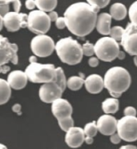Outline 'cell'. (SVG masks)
Listing matches in <instances>:
<instances>
[{
  "mask_svg": "<svg viewBox=\"0 0 137 149\" xmlns=\"http://www.w3.org/2000/svg\"><path fill=\"white\" fill-rule=\"evenodd\" d=\"M99 10L84 2L72 4L64 12L66 27L78 37L87 36L95 29Z\"/></svg>",
  "mask_w": 137,
  "mask_h": 149,
  "instance_id": "6da1fadb",
  "label": "cell"
},
{
  "mask_svg": "<svg viewBox=\"0 0 137 149\" xmlns=\"http://www.w3.org/2000/svg\"><path fill=\"white\" fill-rule=\"evenodd\" d=\"M104 88L113 98L118 99L127 91L131 84V77L127 69L122 67H113L105 73Z\"/></svg>",
  "mask_w": 137,
  "mask_h": 149,
  "instance_id": "7a4b0ae2",
  "label": "cell"
},
{
  "mask_svg": "<svg viewBox=\"0 0 137 149\" xmlns=\"http://www.w3.org/2000/svg\"><path fill=\"white\" fill-rule=\"evenodd\" d=\"M55 51L59 59L68 65L78 64L83 56L82 46L72 37L59 39L56 43Z\"/></svg>",
  "mask_w": 137,
  "mask_h": 149,
  "instance_id": "3957f363",
  "label": "cell"
},
{
  "mask_svg": "<svg viewBox=\"0 0 137 149\" xmlns=\"http://www.w3.org/2000/svg\"><path fill=\"white\" fill-rule=\"evenodd\" d=\"M67 88V79L61 68H56V77L51 82L43 84L39 90L40 100L46 104H51L62 98L63 93Z\"/></svg>",
  "mask_w": 137,
  "mask_h": 149,
  "instance_id": "277c9868",
  "label": "cell"
},
{
  "mask_svg": "<svg viewBox=\"0 0 137 149\" xmlns=\"http://www.w3.org/2000/svg\"><path fill=\"white\" fill-rule=\"evenodd\" d=\"M28 80L35 84H47L53 81L56 77L55 65L41 64L39 63H30L25 70Z\"/></svg>",
  "mask_w": 137,
  "mask_h": 149,
  "instance_id": "5b68a950",
  "label": "cell"
},
{
  "mask_svg": "<svg viewBox=\"0 0 137 149\" xmlns=\"http://www.w3.org/2000/svg\"><path fill=\"white\" fill-rule=\"evenodd\" d=\"M95 55L104 62H111L117 58L120 52L119 42L111 37L104 36L98 39L94 45Z\"/></svg>",
  "mask_w": 137,
  "mask_h": 149,
  "instance_id": "8992f818",
  "label": "cell"
},
{
  "mask_svg": "<svg viewBox=\"0 0 137 149\" xmlns=\"http://www.w3.org/2000/svg\"><path fill=\"white\" fill-rule=\"evenodd\" d=\"M51 20L48 15L39 10H33L27 15V28L36 35H45L50 30Z\"/></svg>",
  "mask_w": 137,
  "mask_h": 149,
  "instance_id": "52a82bcc",
  "label": "cell"
},
{
  "mask_svg": "<svg viewBox=\"0 0 137 149\" xmlns=\"http://www.w3.org/2000/svg\"><path fill=\"white\" fill-rule=\"evenodd\" d=\"M56 43L51 37L47 35H37L31 41V50L37 57L45 58L55 51Z\"/></svg>",
  "mask_w": 137,
  "mask_h": 149,
  "instance_id": "ba28073f",
  "label": "cell"
},
{
  "mask_svg": "<svg viewBox=\"0 0 137 149\" xmlns=\"http://www.w3.org/2000/svg\"><path fill=\"white\" fill-rule=\"evenodd\" d=\"M116 132L124 141L134 142L137 140V117L124 116L117 120Z\"/></svg>",
  "mask_w": 137,
  "mask_h": 149,
  "instance_id": "9c48e42d",
  "label": "cell"
},
{
  "mask_svg": "<svg viewBox=\"0 0 137 149\" xmlns=\"http://www.w3.org/2000/svg\"><path fill=\"white\" fill-rule=\"evenodd\" d=\"M19 47L15 43L9 42L7 38L0 35V66L7 65L8 63L18 64Z\"/></svg>",
  "mask_w": 137,
  "mask_h": 149,
  "instance_id": "30bf717a",
  "label": "cell"
},
{
  "mask_svg": "<svg viewBox=\"0 0 137 149\" xmlns=\"http://www.w3.org/2000/svg\"><path fill=\"white\" fill-rule=\"evenodd\" d=\"M120 42L127 53L137 56V25L131 23L127 24Z\"/></svg>",
  "mask_w": 137,
  "mask_h": 149,
  "instance_id": "8fae6325",
  "label": "cell"
},
{
  "mask_svg": "<svg viewBox=\"0 0 137 149\" xmlns=\"http://www.w3.org/2000/svg\"><path fill=\"white\" fill-rule=\"evenodd\" d=\"M3 26L10 32H15L21 28L27 27V15L9 11L3 16Z\"/></svg>",
  "mask_w": 137,
  "mask_h": 149,
  "instance_id": "7c38bea8",
  "label": "cell"
},
{
  "mask_svg": "<svg viewBox=\"0 0 137 149\" xmlns=\"http://www.w3.org/2000/svg\"><path fill=\"white\" fill-rule=\"evenodd\" d=\"M51 111L58 122H60L72 117L73 108L67 100L60 98L51 103Z\"/></svg>",
  "mask_w": 137,
  "mask_h": 149,
  "instance_id": "4fadbf2b",
  "label": "cell"
},
{
  "mask_svg": "<svg viewBox=\"0 0 137 149\" xmlns=\"http://www.w3.org/2000/svg\"><path fill=\"white\" fill-rule=\"evenodd\" d=\"M98 132L104 136H111L116 132L117 120L111 115L105 114L99 117L96 122Z\"/></svg>",
  "mask_w": 137,
  "mask_h": 149,
  "instance_id": "5bb4252c",
  "label": "cell"
},
{
  "mask_svg": "<svg viewBox=\"0 0 137 149\" xmlns=\"http://www.w3.org/2000/svg\"><path fill=\"white\" fill-rule=\"evenodd\" d=\"M85 134L83 129L79 127H72L66 132L65 142L72 148H78L83 143Z\"/></svg>",
  "mask_w": 137,
  "mask_h": 149,
  "instance_id": "9a60e30c",
  "label": "cell"
},
{
  "mask_svg": "<svg viewBox=\"0 0 137 149\" xmlns=\"http://www.w3.org/2000/svg\"><path fill=\"white\" fill-rule=\"evenodd\" d=\"M7 81L10 88H13L15 90H21L26 86L28 78L25 71L15 70L8 74Z\"/></svg>",
  "mask_w": 137,
  "mask_h": 149,
  "instance_id": "2e32d148",
  "label": "cell"
},
{
  "mask_svg": "<svg viewBox=\"0 0 137 149\" xmlns=\"http://www.w3.org/2000/svg\"><path fill=\"white\" fill-rule=\"evenodd\" d=\"M86 90L91 94H99L104 88V79L99 74H90L84 79Z\"/></svg>",
  "mask_w": 137,
  "mask_h": 149,
  "instance_id": "e0dca14e",
  "label": "cell"
},
{
  "mask_svg": "<svg viewBox=\"0 0 137 149\" xmlns=\"http://www.w3.org/2000/svg\"><path fill=\"white\" fill-rule=\"evenodd\" d=\"M111 16L110 14L101 13L97 17L95 28L97 31L103 36H109L111 28Z\"/></svg>",
  "mask_w": 137,
  "mask_h": 149,
  "instance_id": "ac0fdd59",
  "label": "cell"
},
{
  "mask_svg": "<svg viewBox=\"0 0 137 149\" xmlns=\"http://www.w3.org/2000/svg\"><path fill=\"white\" fill-rule=\"evenodd\" d=\"M127 8L121 3H115L111 5L110 8V15L111 16V19L120 21L125 19L127 16Z\"/></svg>",
  "mask_w": 137,
  "mask_h": 149,
  "instance_id": "d6986e66",
  "label": "cell"
},
{
  "mask_svg": "<svg viewBox=\"0 0 137 149\" xmlns=\"http://www.w3.org/2000/svg\"><path fill=\"white\" fill-rule=\"evenodd\" d=\"M10 3L13 5L14 11L19 12L22 5L20 0H0V15L3 17L10 11Z\"/></svg>",
  "mask_w": 137,
  "mask_h": 149,
  "instance_id": "ffe728a7",
  "label": "cell"
},
{
  "mask_svg": "<svg viewBox=\"0 0 137 149\" xmlns=\"http://www.w3.org/2000/svg\"><path fill=\"white\" fill-rule=\"evenodd\" d=\"M120 103L116 98H108L102 103V109L105 114H115L119 110Z\"/></svg>",
  "mask_w": 137,
  "mask_h": 149,
  "instance_id": "44dd1931",
  "label": "cell"
},
{
  "mask_svg": "<svg viewBox=\"0 0 137 149\" xmlns=\"http://www.w3.org/2000/svg\"><path fill=\"white\" fill-rule=\"evenodd\" d=\"M11 95V88L7 80L0 78V105H3L9 101Z\"/></svg>",
  "mask_w": 137,
  "mask_h": 149,
  "instance_id": "7402d4cb",
  "label": "cell"
},
{
  "mask_svg": "<svg viewBox=\"0 0 137 149\" xmlns=\"http://www.w3.org/2000/svg\"><path fill=\"white\" fill-rule=\"evenodd\" d=\"M36 7L44 12H51L56 9L58 0H35Z\"/></svg>",
  "mask_w": 137,
  "mask_h": 149,
  "instance_id": "603a6c76",
  "label": "cell"
},
{
  "mask_svg": "<svg viewBox=\"0 0 137 149\" xmlns=\"http://www.w3.org/2000/svg\"><path fill=\"white\" fill-rule=\"evenodd\" d=\"M84 84V79L81 76H72L67 79V87L72 91H78Z\"/></svg>",
  "mask_w": 137,
  "mask_h": 149,
  "instance_id": "cb8c5ba5",
  "label": "cell"
},
{
  "mask_svg": "<svg viewBox=\"0 0 137 149\" xmlns=\"http://www.w3.org/2000/svg\"><path fill=\"white\" fill-rule=\"evenodd\" d=\"M85 136H89V137H94L96 136L98 132V128L96 126V122H91V123H87L83 128Z\"/></svg>",
  "mask_w": 137,
  "mask_h": 149,
  "instance_id": "d4e9b609",
  "label": "cell"
},
{
  "mask_svg": "<svg viewBox=\"0 0 137 149\" xmlns=\"http://www.w3.org/2000/svg\"><path fill=\"white\" fill-rule=\"evenodd\" d=\"M124 28H123L122 26H115L112 28H111L109 36L111 38L115 39L116 42H119V41H121L122 36L124 35Z\"/></svg>",
  "mask_w": 137,
  "mask_h": 149,
  "instance_id": "484cf974",
  "label": "cell"
},
{
  "mask_svg": "<svg viewBox=\"0 0 137 149\" xmlns=\"http://www.w3.org/2000/svg\"><path fill=\"white\" fill-rule=\"evenodd\" d=\"M128 16L131 23L137 25V1H135L129 7Z\"/></svg>",
  "mask_w": 137,
  "mask_h": 149,
  "instance_id": "4316f807",
  "label": "cell"
},
{
  "mask_svg": "<svg viewBox=\"0 0 137 149\" xmlns=\"http://www.w3.org/2000/svg\"><path fill=\"white\" fill-rule=\"evenodd\" d=\"M82 51H83V55H86V56H91H91H93V55H95L94 45L89 42H85L84 44L82 46Z\"/></svg>",
  "mask_w": 137,
  "mask_h": 149,
  "instance_id": "83f0119b",
  "label": "cell"
},
{
  "mask_svg": "<svg viewBox=\"0 0 137 149\" xmlns=\"http://www.w3.org/2000/svg\"><path fill=\"white\" fill-rule=\"evenodd\" d=\"M87 2L91 6L98 7L99 9H101V8H104L105 7L108 6L110 3V0H87Z\"/></svg>",
  "mask_w": 137,
  "mask_h": 149,
  "instance_id": "f1b7e54d",
  "label": "cell"
},
{
  "mask_svg": "<svg viewBox=\"0 0 137 149\" xmlns=\"http://www.w3.org/2000/svg\"><path fill=\"white\" fill-rule=\"evenodd\" d=\"M136 109L131 106L127 107L124 111V116H136Z\"/></svg>",
  "mask_w": 137,
  "mask_h": 149,
  "instance_id": "f546056e",
  "label": "cell"
},
{
  "mask_svg": "<svg viewBox=\"0 0 137 149\" xmlns=\"http://www.w3.org/2000/svg\"><path fill=\"white\" fill-rule=\"evenodd\" d=\"M55 23H56V26L58 29L62 30L66 27V22L64 17H59Z\"/></svg>",
  "mask_w": 137,
  "mask_h": 149,
  "instance_id": "4dcf8cb0",
  "label": "cell"
},
{
  "mask_svg": "<svg viewBox=\"0 0 137 149\" xmlns=\"http://www.w3.org/2000/svg\"><path fill=\"white\" fill-rule=\"evenodd\" d=\"M110 141H111L112 143H114V144H118V143H120L121 141V138L120 137V136L118 135L117 132L114 133V134H112L111 136H110Z\"/></svg>",
  "mask_w": 137,
  "mask_h": 149,
  "instance_id": "1f68e13d",
  "label": "cell"
},
{
  "mask_svg": "<svg viewBox=\"0 0 137 149\" xmlns=\"http://www.w3.org/2000/svg\"><path fill=\"white\" fill-rule=\"evenodd\" d=\"M88 64L91 68H95L99 65V58L97 57H94V56H91V58H89L88 60Z\"/></svg>",
  "mask_w": 137,
  "mask_h": 149,
  "instance_id": "d6a6232c",
  "label": "cell"
},
{
  "mask_svg": "<svg viewBox=\"0 0 137 149\" xmlns=\"http://www.w3.org/2000/svg\"><path fill=\"white\" fill-rule=\"evenodd\" d=\"M25 6L28 10H33L36 7L35 2V0H26Z\"/></svg>",
  "mask_w": 137,
  "mask_h": 149,
  "instance_id": "836d02e7",
  "label": "cell"
},
{
  "mask_svg": "<svg viewBox=\"0 0 137 149\" xmlns=\"http://www.w3.org/2000/svg\"><path fill=\"white\" fill-rule=\"evenodd\" d=\"M47 15H48V16H49L51 22H56V19L59 18L58 13H57L56 11H55V10L51 11V12H49V14H47Z\"/></svg>",
  "mask_w": 137,
  "mask_h": 149,
  "instance_id": "e575fe53",
  "label": "cell"
},
{
  "mask_svg": "<svg viewBox=\"0 0 137 149\" xmlns=\"http://www.w3.org/2000/svg\"><path fill=\"white\" fill-rule=\"evenodd\" d=\"M12 111L18 115H21V105L19 104H15L12 107Z\"/></svg>",
  "mask_w": 137,
  "mask_h": 149,
  "instance_id": "d590c367",
  "label": "cell"
},
{
  "mask_svg": "<svg viewBox=\"0 0 137 149\" xmlns=\"http://www.w3.org/2000/svg\"><path fill=\"white\" fill-rule=\"evenodd\" d=\"M10 70V68L7 65H3L0 66V73L2 74H7L8 71Z\"/></svg>",
  "mask_w": 137,
  "mask_h": 149,
  "instance_id": "8d00e7d4",
  "label": "cell"
},
{
  "mask_svg": "<svg viewBox=\"0 0 137 149\" xmlns=\"http://www.w3.org/2000/svg\"><path fill=\"white\" fill-rule=\"evenodd\" d=\"M84 142L86 143L87 144H91V143H93V142H94V139H93V138H92V137L85 136Z\"/></svg>",
  "mask_w": 137,
  "mask_h": 149,
  "instance_id": "74e56055",
  "label": "cell"
},
{
  "mask_svg": "<svg viewBox=\"0 0 137 149\" xmlns=\"http://www.w3.org/2000/svg\"><path fill=\"white\" fill-rule=\"evenodd\" d=\"M125 56H126V55H125V52H122V51H120L119 54H118L117 58L120 59V60H123V59L125 58Z\"/></svg>",
  "mask_w": 137,
  "mask_h": 149,
  "instance_id": "f35d334b",
  "label": "cell"
},
{
  "mask_svg": "<svg viewBox=\"0 0 137 149\" xmlns=\"http://www.w3.org/2000/svg\"><path fill=\"white\" fill-rule=\"evenodd\" d=\"M120 149H137V148L136 147V146L128 144V145L122 146V147H120Z\"/></svg>",
  "mask_w": 137,
  "mask_h": 149,
  "instance_id": "ab89813d",
  "label": "cell"
},
{
  "mask_svg": "<svg viewBox=\"0 0 137 149\" xmlns=\"http://www.w3.org/2000/svg\"><path fill=\"white\" fill-rule=\"evenodd\" d=\"M30 63H37V56L35 55H31L29 58Z\"/></svg>",
  "mask_w": 137,
  "mask_h": 149,
  "instance_id": "60d3db41",
  "label": "cell"
},
{
  "mask_svg": "<svg viewBox=\"0 0 137 149\" xmlns=\"http://www.w3.org/2000/svg\"><path fill=\"white\" fill-rule=\"evenodd\" d=\"M3 27V17L0 15V31H2Z\"/></svg>",
  "mask_w": 137,
  "mask_h": 149,
  "instance_id": "b9f144b4",
  "label": "cell"
},
{
  "mask_svg": "<svg viewBox=\"0 0 137 149\" xmlns=\"http://www.w3.org/2000/svg\"><path fill=\"white\" fill-rule=\"evenodd\" d=\"M0 149H8L7 148V146L4 145V144H3V143H0Z\"/></svg>",
  "mask_w": 137,
  "mask_h": 149,
  "instance_id": "7bdbcfd3",
  "label": "cell"
},
{
  "mask_svg": "<svg viewBox=\"0 0 137 149\" xmlns=\"http://www.w3.org/2000/svg\"><path fill=\"white\" fill-rule=\"evenodd\" d=\"M134 63H135V64L137 67V56H135V58H134Z\"/></svg>",
  "mask_w": 137,
  "mask_h": 149,
  "instance_id": "ee69618b",
  "label": "cell"
}]
</instances>
